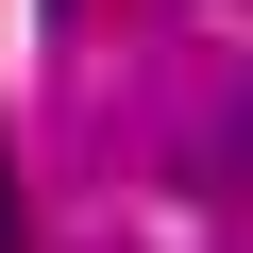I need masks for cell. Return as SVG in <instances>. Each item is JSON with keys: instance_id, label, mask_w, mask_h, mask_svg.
Instances as JSON below:
<instances>
[{"instance_id": "1", "label": "cell", "mask_w": 253, "mask_h": 253, "mask_svg": "<svg viewBox=\"0 0 253 253\" xmlns=\"http://www.w3.org/2000/svg\"><path fill=\"white\" fill-rule=\"evenodd\" d=\"M0 253H17V152H0Z\"/></svg>"}]
</instances>
